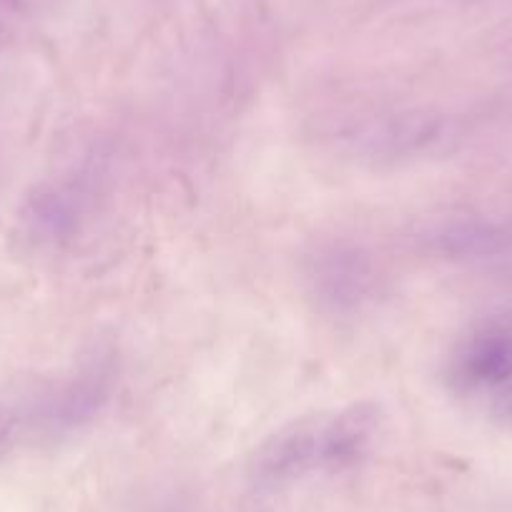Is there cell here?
Wrapping results in <instances>:
<instances>
[{
	"instance_id": "1",
	"label": "cell",
	"mask_w": 512,
	"mask_h": 512,
	"mask_svg": "<svg viewBox=\"0 0 512 512\" xmlns=\"http://www.w3.org/2000/svg\"><path fill=\"white\" fill-rule=\"evenodd\" d=\"M377 427L372 407H349L329 417H309L269 437L254 457L262 482H284L314 470L349 465L364 452Z\"/></svg>"
},
{
	"instance_id": "2",
	"label": "cell",
	"mask_w": 512,
	"mask_h": 512,
	"mask_svg": "<svg viewBox=\"0 0 512 512\" xmlns=\"http://www.w3.org/2000/svg\"><path fill=\"white\" fill-rule=\"evenodd\" d=\"M111 382V362L103 357L91 359L73 377L48 384L31 400L16 407L21 427L31 432H46V435L73 430L101 410L111 392Z\"/></svg>"
},
{
	"instance_id": "3",
	"label": "cell",
	"mask_w": 512,
	"mask_h": 512,
	"mask_svg": "<svg viewBox=\"0 0 512 512\" xmlns=\"http://www.w3.org/2000/svg\"><path fill=\"white\" fill-rule=\"evenodd\" d=\"M452 377L462 387H495L512 379V317L477 327L457 349Z\"/></svg>"
},
{
	"instance_id": "4",
	"label": "cell",
	"mask_w": 512,
	"mask_h": 512,
	"mask_svg": "<svg viewBox=\"0 0 512 512\" xmlns=\"http://www.w3.org/2000/svg\"><path fill=\"white\" fill-rule=\"evenodd\" d=\"M372 277L367 259L357 249H347V246L319 251L314 269L309 272L319 302H324L334 312L359 307L369 297Z\"/></svg>"
},
{
	"instance_id": "5",
	"label": "cell",
	"mask_w": 512,
	"mask_h": 512,
	"mask_svg": "<svg viewBox=\"0 0 512 512\" xmlns=\"http://www.w3.org/2000/svg\"><path fill=\"white\" fill-rule=\"evenodd\" d=\"M81 214V196L73 181H46L26 196L21 229L36 244H53L68 236Z\"/></svg>"
},
{
	"instance_id": "6",
	"label": "cell",
	"mask_w": 512,
	"mask_h": 512,
	"mask_svg": "<svg viewBox=\"0 0 512 512\" xmlns=\"http://www.w3.org/2000/svg\"><path fill=\"white\" fill-rule=\"evenodd\" d=\"M422 241L437 254H492L512 246V221H452L432 229Z\"/></svg>"
},
{
	"instance_id": "7",
	"label": "cell",
	"mask_w": 512,
	"mask_h": 512,
	"mask_svg": "<svg viewBox=\"0 0 512 512\" xmlns=\"http://www.w3.org/2000/svg\"><path fill=\"white\" fill-rule=\"evenodd\" d=\"M21 420L16 415V407L0 405V450L6 445H11L16 440V435L21 432Z\"/></svg>"
}]
</instances>
